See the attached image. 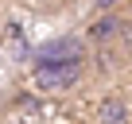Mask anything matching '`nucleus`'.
I'll list each match as a JSON object with an SVG mask.
<instances>
[{
	"label": "nucleus",
	"instance_id": "4",
	"mask_svg": "<svg viewBox=\"0 0 132 124\" xmlns=\"http://www.w3.org/2000/svg\"><path fill=\"white\" fill-rule=\"evenodd\" d=\"M120 27H124L120 20H101V23H97V27H93L89 35H93V39H113V35H117Z\"/></svg>",
	"mask_w": 132,
	"mask_h": 124
},
{
	"label": "nucleus",
	"instance_id": "5",
	"mask_svg": "<svg viewBox=\"0 0 132 124\" xmlns=\"http://www.w3.org/2000/svg\"><path fill=\"white\" fill-rule=\"evenodd\" d=\"M117 4H120V0H97V8H105V12H109V8H117Z\"/></svg>",
	"mask_w": 132,
	"mask_h": 124
},
{
	"label": "nucleus",
	"instance_id": "3",
	"mask_svg": "<svg viewBox=\"0 0 132 124\" xmlns=\"http://www.w3.org/2000/svg\"><path fill=\"white\" fill-rule=\"evenodd\" d=\"M97 120H105V124H117V120H128V105H124L120 97H105V101L97 105Z\"/></svg>",
	"mask_w": 132,
	"mask_h": 124
},
{
	"label": "nucleus",
	"instance_id": "1",
	"mask_svg": "<svg viewBox=\"0 0 132 124\" xmlns=\"http://www.w3.org/2000/svg\"><path fill=\"white\" fill-rule=\"evenodd\" d=\"M82 78V62H35V85L47 93L70 89Z\"/></svg>",
	"mask_w": 132,
	"mask_h": 124
},
{
	"label": "nucleus",
	"instance_id": "2",
	"mask_svg": "<svg viewBox=\"0 0 132 124\" xmlns=\"http://www.w3.org/2000/svg\"><path fill=\"white\" fill-rule=\"evenodd\" d=\"M35 62H82V43L78 39H54L35 50Z\"/></svg>",
	"mask_w": 132,
	"mask_h": 124
}]
</instances>
